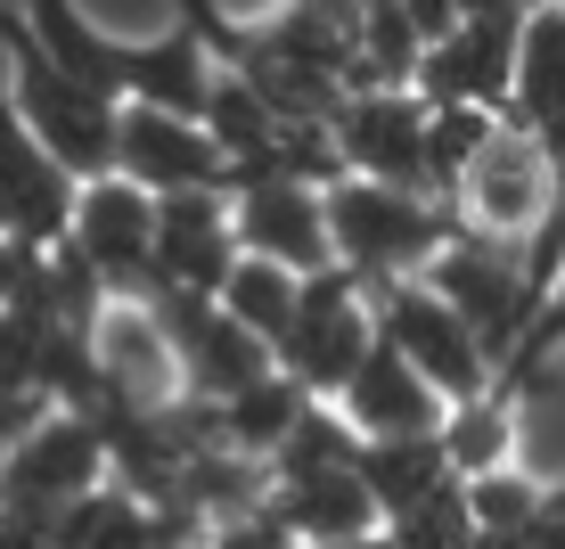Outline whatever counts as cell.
Segmentation results:
<instances>
[{
  "label": "cell",
  "instance_id": "17",
  "mask_svg": "<svg viewBox=\"0 0 565 549\" xmlns=\"http://www.w3.org/2000/svg\"><path fill=\"white\" fill-rule=\"evenodd\" d=\"M222 312H230L255 345L279 352L287 328H296V312H303V279H296V271H279V263L238 254V271H230V287H222Z\"/></svg>",
  "mask_w": 565,
  "mask_h": 549
},
{
  "label": "cell",
  "instance_id": "18",
  "mask_svg": "<svg viewBox=\"0 0 565 549\" xmlns=\"http://www.w3.org/2000/svg\"><path fill=\"white\" fill-rule=\"evenodd\" d=\"M0 254H9V230H0Z\"/></svg>",
  "mask_w": 565,
  "mask_h": 549
},
{
  "label": "cell",
  "instance_id": "3",
  "mask_svg": "<svg viewBox=\"0 0 565 549\" xmlns=\"http://www.w3.org/2000/svg\"><path fill=\"white\" fill-rule=\"evenodd\" d=\"M451 213H459L467 239H492V246H541V239H550V222L565 213V172H557V156L541 148L533 131L500 115V131L483 140V156L459 172Z\"/></svg>",
  "mask_w": 565,
  "mask_h": 549
},
{
  "label": "cell",
  "instance_id": "9",
  "mask_svg": "<svg viewBox=\"0 0 565 549\" xmlns=\"http://www.w3.org/2000/svg\"><path fill=\"white\" fill-rule=\"evenodd\" d=\"M115 172L148 198H230V156L213 148V131L189 124V115H156V107H124Z\"/></svg>",
  "mask_w": 565,
  "mask_h": 549
},
{
  "label": "cell",
  "instance_id": "6",
  "mask_svg": "<svg viewBox=\"0 0 565 549\" xmlns=\"http://www.w3.org/2000/svg\"><path fill=\"white\" fill-rule=\"evenodd\" d=\"M377 304V337L402 352V361L418 369L426 386H435L443 402H476V394H492V352L476 345V328L459 320L451 304L435 296L426 279L411 287H385V296H369Z\"/></svg>",
  "mask_w": 565,
  "mask_h": 549
},
{
  "label": "cell",
  "instance_id": "13",
  "mask_svg": "<svg viewBox=\"0 0 565 549\" xmlns=\"http://www.w3.org/2000/svg\"><path fill=\"white\" fill-rule=\"evenodd\" d=\"M156 287L222 304L230 271H238V205L230 198H156Z\"/></svg>",
  "mask_w": 565,
  "mask_h": 549
},
{
  "label": "cell",
  "instance_id": "8",
  "mask_svg": "<svg viewBox=\"0 0 565 549\" xmlns=\"http://www.w3.org/2000/svg\"><path fill=\"white\" fill-rule=\"evenodd\" d=\"M74 198H83V181L25 131V115L9 107V83H0V230H9V246L57 254L74 230Z\"/></svg>",
  "mask_w": 565,
  "mask_h": 549
},
{
  "label": "cell",
  "instance_id": "11",
  "mask_svg": "<svg viewBox=\"0 0 565 549\" xmlns=\"http://www.w3.org/2000/svg\"><path fill=\"white\" fill-rule=\"evenodd\" d=\"M90 361H99V402H115V410L164 419V410L181 402V352H172L164 320H156L140 296L99 312V328H90Z\"/></svg>",
  "mask_w": 565,
  "mask_h": 549
},
{
  "label": "cell",
  "instance_id": "7",
  "mask_svg": "<svg viewBox=\"0 0 565 549\" xmlns=\"http://www.w3.org/2000/svg\"><path fill=\"white\" fill-rule=\"evenodd\" d=\"M156 213H164V205H156L148 189H131L124 172L83 181V198H74L66 246L90 263V279H99L115 304H131V296L156 287Z\"/></svg>",
  "mask_w": 565,
  "mask_h": 549
},
{
  "label": "cell",
  "instance_id": "16",
  "mask_svg": "<svg viewBox=\"0 0 565 549\" xmlns=\"http://www.w3.org/2000/svg\"><path fill=\"white\" fill-rule=\"evenodd\" d=\"M435 443H443L451 484L509 476V467H516V394H509V386H492V394H476V402H451Z\"/></svg>",
  "mask_w": 565,
  "mask_h": 549
},
{
  "label": "cell",
  "instance_id": "10",
  "mask_svg": "<svg viewBox=\"0 0 565 549\" xmlns=\"http://www.w3.org/2000/svg\"><path fill=\"white\" fill-rule=\"evenodd\" d=\"M328 131H337V156H344L353 181L435 198V189H426V99H418V91H361V99L337 107Z\"/></svg>",
  "mask_w": 565,
  "mask_h": 549
},
{
  "label": "cell",
  "instance_id": "14",
  "mask_svg": "<svg viewBox=\"0 0 565 549\" xmlns=\"http://www.w3.org/2000/svg\"><path fill=\"white\" fill-rule=\"evenodd\" d=\"M328 410H337L361 443H435V435H443V410H451V402H443L435 386H426L418 369L377 337V352L353 369V386H344Z\"/></svg>",
  "mask_w": 565,
  "mask_h": 549
},
{
  "label": "cell",
  "instance_id": "15",
  "mask_svg": "<svg viewBox=\"0 0 565 549\" xmlns=\"http://www.w3.org/2000/svg\"><path fill=\"white\" fill-rule=\"evenodd\" d=\"M270 508L279 525L296 534L303 549H344V541H369L385 534L377 500H369L361 467H320V476H270Z\"/></svg>",
  "mask_w": 565,
  "mask_h": 549
},
{
  "label": "cell",
  "instance_id": "4",
  "mask_svg": "<svg viewBox=\"0 0 565 549\" xmlns=\"http://www.w3.org/2000/svg\"><path fill=\"white\" fill-rule=\"evenodd\" d=\"M369 352H377V304H369L344 271L303 279V312H296V328H287V345H279V378H296L311 402H337Z\"/></svg>",
  "mask_w": 565,
  "mask_h": 549
},
{
  "label": "cell",
  "instance_id": "1",
  "mask_svg": "<svg viewBox=\"0 0 565 549\" xmlns=\"http://www.w3.org/2000/svg\"><path fill=\"white\" fill-rule=\"evenodd\" d=\"M328 239H337V271L361 296L411 287L435 271V254L459 239V213L411 189H377V181H337L328 189Z\"/></svg>",
  "mask_w": 565,
  "mask_h": 549
},
{
  "label": "cell",
  "instance_id": "12",
  "mask_svg": "<svg viewBox=\"0 0 565 549\" xmlns=\"http://www.w3.org/2000/svg\"><path fill=\"white\" fill-rule=\"evenodd\" d=\"M230 205H238V246L255 254V263H279V271H296V279L337 271V239H328V198L320 189L263 172V181L230 189Z\"/></svg>",
  "mask_w": 565,
  "mask_h": 549
},
{
  "label": "cell",
  "instance_id": "5",
  "mask_svg": "<svg viewBox=\"0 0 565 549\" xmlns=\"http://www.w3.org/2000/svg\"><path fill=\"white\" fill-rule=\"evenodd\" d=\"M524 25L533 9H459V25L426 50L418 66V99L426 107H476L500 115L516 99V57H524Z\"/></svg>",
  "mask_w": 565,
  "mask_h": 549
},
{
  "label": "cell",
  "instance_id": "2",
  "mask_svg": "<svg viewBox=\"0 0 565 549\" xmlns=\"http://www.w3.org/2000/svg\"><path fill=\"white\" fill-rule=\"evenodd\" d=\"M0 50H9V107L25 115V131L74 172V181H107V172H115V124H124V107L99 99L90 83H74V74L33 42L25 9H0Z\"/></svg>",
  "mask_w": 565,
  "mask_h": 549
}]
</instances>
